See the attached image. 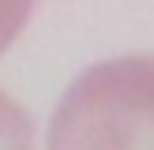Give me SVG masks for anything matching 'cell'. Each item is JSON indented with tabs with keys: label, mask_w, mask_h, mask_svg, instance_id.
Returning a JSON list of instances; mask_svg holds the SVG:
<instances>
[{
	"label": "cell",
	"mask_w": 154,
	"mask_h": 150,
	"mask_svg": "<svg viewBox=\"0 0 154 150\" xmlns=\"http://www.w3.org/2000/svg\"><path fill=\"white\" fill-rule=\"evenodd\" d=\"M49 150H154V56L94 64L64 90Z\"/></svg>",
	"instance_id": "6da1fadb"
},
{
	"label": "cell",
	"mask_w": 154,
	"mask_h": 150,
	"mask_svg": "<svg viewBox=\"0 0 154 150\" xmlns=\"http://www.w3.org/2000/svg\"><path fill=\"white\" fill-rule=\"evenodd\" d=\"M0 150H34V120L0 90Z\"/></svg>",
	"instance_id": "7a4b0ae2"
},
{
	"label": "cell",
	"mask_w": 154,
	"mask_h": 150,
	"mask_svg": "<svg viewBox=\"0 0 154 150\" xmlns=\"http://www.w3.org/2000/svg\"><path fill=\"white\" fill-rule=\"evenodd\" d=\"M26 15H30V8H26V4H0V52H4V49H8V41H11V38L23 30Z\"/></svg>",
	"instance_id": "3957f363"
}]
</instances>
